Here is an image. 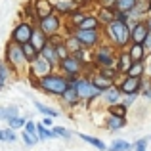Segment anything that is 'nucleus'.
Wrapping results in <instances>:
<instances>
[{"label":"nucleus","instance_id":"nucleus-36","mask_svg":"<svg viewBox=\"0 0 151 151\" xmlns=\"http://www.w3.org/2000/svg\"><path fill=\"white\" fill-rule=\"evenodd\" d=\"M130 149H132V145H130L128 142H124V140L113 142V144H111V147H109V151H130Z\"/></svg>","mask_w":151,"mask_h":151},{"label":"nucleus","instance_id":"nucleus-4","mask_svg":"<svg viewBox=\"0 0 151 151\" xmlns=\"http://www.w3.org/2000/svg\"><path fill=\"white\" fill-rule=\"evenodd\" d=\"M54 73V65L44 58V55L38 54L33 61L29 63V77H35V78H42L46 75Z\"/></svg>","mask_w":151,"mask_h":151},{"label":"nucleus","instance_id":"nucleus-27","mask_svg":"<svg viewBox=\"0 0 151 151\" xmlns=\"http://www.w3.org/2000/svg\"><path fill=\"white\" fill-rule=\"evenodd\" d=\"M136 2H138V0H117V4H115V10L130 14V12L134 10V6H136Z\"/></svg>","mask_w":151,"mask_h":151},{"label":"nucleus","instance_id":"nucleus-22","mask_svg":"<svg viewBox=\"0 0 151 151\" xmlns=\"http://www.w3.org/2000/svg\"><path fill=\"white\" fill-rule=\"evenodd\" d=\"M10 75H12V67L2 59V61H0V90H2L4 86L8 84V81H10Z\"/></svg>","mask_w":151,"mask_h":151},{"label":"nucleus","instance_id":"nucleus-30","mask_svg":"<svg viewBox=\"0 0 151 151\" xmlns=\"http://www.w3.org/2000/svg\"><path fill=\"white\" fill-rule=\"evenodd\" d=\"M21 48H23V54H25V58H27V61H29V63L33 61V59L37 58L38 54H40V52H38L33 44H31V42H25V44H21Z\"/></svg>","mask_w":151,"mask_h":151},{"label":"nucleus","instance_id":"nucleus-47","mask_svg":"<svg viewBox=\"0 0 151 151\" xmlns=\"http://www.w3.org/2000/svg\"><path fill=\"white\" fill-rule=\"evenodd\" d=\"M144 96L147 98V100H151V88H147V90H145V92H144Z\"/></svg>","mask_w":151,"mask_h":151},{"label":"nucleus","instance_id":"nucleus-23","mask_svg":"<svg viewBox=\"0 0 151 151\" xmlns=\"http://www.w3.org/2000/svg\"><path fill=\"white\" fill-rule=\"evenodd\" d=\"M98 19L101 23H107L109 25L111 21H115V8H107V6H101L100 14H98Z\"/></svg>","mask_w":151,"mask_h":151},{"label":"nucleus","instance_id":"nucleus-26","mask_svg":"<svg viewBox=\"0 0 151 151\" xmlns=\"http://www.w3.org/2000/svg\"><path fill=\"white\" fill-rule=\"evenodd\" d=\"M19 115V109L17 107H14V105H10V107H0V121H10L12 117H17Z\"/></svg>","mask_w":151,"mask_h":151},{"label":"nucleus","instance_id":"nucleus-20","mask_svg":"<svg viewBox=\"0 0 151 151\" xmlns=\"http://www.w3.org/2000/svg\"><path fill=\"white\" fill-rule=\"evenodd\" d=\"M105 126L109 130H119V128H122V126H126V119L109 113V117H107V121H105Z\"/></svg>","mask_w":151,"mask_h":151},{"label":"nucleus","instance_id":"nucleus-15","mask_svg":"<svg viewBox=\"0 0 151 151\" xmlns=\"http://www.w3.org/2000/svg\"><path fill=\"white\" fill-rule=\"evenodd\" d=\"M40 55H44V58L48 59V61H50L54 67H58V65H59V61H61V59H59V55H58V52H55L54 42H50V40H48V44H46L44 48L40 50Z\"/></svg>","mask_w":151,"mask_h":151},{"label":"nucleus","instance_id":"nucleus-6","mask_svg":"<svg viewBox=\"0 0 151 151\" xmlns=\"http://www.w3.org/2000/svg\"><path fill=\"white\" fill-rule=\"evenodd\" d=\"M73 84L77 86V92H78V96H81V100L92 101L94 98H98V96L101 94L100 90H98L96 86L92 84V81H86V78H77Z\"/></svg>","mask_w":151,"mask_h":151},{"label":"nucleus","instance_id":"nucleus-3","mask_svg":"<svg viewBox=\"0 0 151 151\" xmlns=\"http://www.w3.org/2000/svg\"><path fill=\"white\" fill-rule=\"evenodd\" d=\"M107 35L115 42V46H119V48H124V46H128V42H132V38H130V27L126 25V21H119V19L111 21L107 25Z\"/></svg>","mask_w":151,"mask_h":151},{"label":"nucleus","instance_id":"nucleus-38","mask_svg":"<svg viewBox=\"0 0 151 151\" xmlns=\"http://www.w3.org/2000/svg\"><path fill=\"white\" fill-rule=\"evenodd\" d=\"M25 122H27L25 119L17 115V117H12L10 121H8V126H10V128H14V130H17V128H23V126H25Z\"/></svg>","mask_w":151,"mask_h":151},{"label":"nucleus","instance_id":"nucleus-1","mask_svg":"<svg viewBox=\"0 0 151 151\" xmlns=\"http://www.w3.org/2000/svg\"><path fill=\"white\" fill-rule=\"evenodd\" d=\"M4 61H6L14 71H23L27 65H29L25 54H23L21 44H17V42H14V40H10L6 44V50H4Z\"/></svg>","mask_w":151,"mask_h":151},{"label":"nucleus","instance_id":"nucleus-41","mask_svg":"<svg viewBox=\"0 0 151 151\" xmlns=\"http://www.w3.org/2000/svg\"><path fill=\"white\" fill-rule=\"evenodd\" d=\"M21 138H23V142H25V145H27V147H33V145H35V144L38 142L37 138H33V136H31L29 132H25V130L21 132Z\"/></svg>","mask_w":151,"mask_h":151},{"label":"nucleus","instance_id":"nucleus-5","mask_svg":"<svg viewBox=\"0 0 151 151\" xmlns=\"http://www.w3.org/2000/svg\"><path fill=\"white\" fill-rule=\"evenodd\" d=\"M33 31H35V27L31 25L29 21H21V23H17V25L14 27L10 40L17 42V44H25V42L31 40V37H33Z\"/></svg>","mask_w":151,"mask_h":151},{"label":"nucleus","instance_id":"nucleus-33","mask_svg":"<svg viewBox=\"0 0 151 151\" xmlns=\"http://www.w3.org/2000/svg\"><path fill=\"white\" fill-rule=\"evenodd\" d=\"M35 107H37V109L40 111L42 115H46V117H59V111L52 109V107L44 105V103H40V101H35Z\"/></svg>","mask_w":151,"mask_h":151},{"label":"nucleus","instance_id":"nucleus-32","mask_svg":"<svg viewBox=\"0 0 151 151\" xmlns=\"http://www.w3.org/2000/svg\"><path fill=\"white\" fill-rule=\"evenodd\" d=\"M37 132H38V138L40 140H50V138H58L54 134V130H48V126L42 124V122H38L37 124Z\"/></svg>","mask_w":151,"mask_h":151},{"label":"nucleus","instance_id":"nucleus-12","mask_svg":"<svg viewBox=\"0 0 151 151\" xmlns=\"http://www.w3.org/2000/svg\"><path fill=\"white\" fill-rule=\"evenodd\" d=\"M119 88H121V92L126 94V96H128V94H138V90L142 88V77H130L128 75V77L121 82Z\"/></svg>","mask_w":151,"mask_h":151},{"label":"nucleus","instance_id":"nucleus-14","mask_svg":"<svg viewBox=\"0 0 151 151\" xmlns=\"http://www.w3.org/2000/svg\"><path fill=\"white\" fill-rule=\"evenodd\" d=\"M54 10L58 12V14H73L75 10H78V2L77 0H58V2H54Z\"/></svg>","mask_w":151,"mask_h":151},{"label":"nucleus","instance_id":"nucleus-19","mask_svg":"<svg viewBox=\"0 0 151 151\" xmlns=\"http://www.w3.org/2000/svg\"><path fill=\"white\" fill-rule=\"evenodd\" d=\"M119 65H117V69H119V73H128V69L132 67V58H130V54L128 52H122V54H119Z\"/></svg>","mask_w":151,"mask_h":151},{"label":"nucleus","instance_id":"nucleus-10","mask_svg":"<svg viewBox=\"0 0 151 151\" xmlns=\"http://www.w3.org/2000/svg\"><path fill=\"white\" fill-rule=\"evenodd\" d=\"M73 35L81 40V44L84 48H90V46H96L98 40H100V35H98V29H75Z\"/></svg>","mask_w":151,"mask_h":151},{"label":"nucleus","instance_id":"nucleus-24","mask_svg":"<svg viewBox=\"0 0 151 151\" xmlns=\"http://www.w3.org/2000/svg\"><path fill=\"white\" fill-rule=\"evenodd\" d=\"M63 42H65V46H67V50H69V54H75V52H78V50L84 48V46L81 44V40H78L75 35H69V37H67Z\"/></svg>","mask_w":151,"mask_h":151},{"label":"nucleus","instance_id":"nucleus-37","mask_svg":"<svg viewBox=\"0 0 151 151\" xmlns=\"http://www.w3.org/2000/svg\"><path fill=\"white\" fill-rule=\"evenodd\" d=\"M109 113L111 115H119V117H124L126 115V105L124 103H113V105H109Z\"/></svg>","mask_w":151,"mask_h":151},{"label":"nucleus","instance_id":"nucleus-46","mask_svg":"<svg viewBox=\"0 0 151 151\" xmlns=\"http://www.w3.org/2000/svg\"><path fill=\"white\" fill-rule=\"evenodd\" d=\"M42 124H46V126H52V117H44V121H42Z\"/></svg>","mask_w":151,"mask_h":151},{"label":"nucleus","instance_id":"nucleus-31","mask_svg":"<svg viewBox=\"0 0 151 151\" xmlns=\"http://www.w3.org/2000/svg\"><path fill=\"white\" fill-rule=\"evenodd\" d=\"M17 140V134H15V130L14 128H2L0 130V142H8V144H12V142H15Z\"/></svg>","mask_w":151,"mask_h":151},{"label":"nucleus","instance_id":"nucleus-13","mask_svg":"<svg viewBox=\"0 0 151 151\" xmlns=\"http://www.w3.org/2000/svg\"><path fill=\"white\" fill-rule=\"evenodd\" d=\"M33 6H35V12H37V17L38 19H42V17H46V15L54 14V4H52L50 0H35Z\"/></svg>","mask_w":151,"mask_h":151},{"label":"nucleus","instance_id":"nucleus-35","mask_svg":"<svg viewBox=\"0 0 151 151\" xmlns=\"http://www.w3.org/2000/svg\"><path fill=\"white\" fill-rule=\"evenodd\" d=\"M84 17H86V15L82 14V12L75 10L73 14H69V23H71V25L75 27V29H77V27H78V25H81V23H82V19H84Z\"/></svg>","mask_w":151,"mask_h":151},{"label":"nucleus","instance_id":"nucleus-21","mask_svg":"<svg viewBox=\"0 0 151 151\" xmlns=\"http://www.w3.org/2000/svg\"><path fill=\"white\" fill-rule=\"evenodd\" d=\"M90 81H92V84L96 86V88L100 90V92L107 90L109 86H113V81H111V78H107V77H103L101 73H100V75H96V77H92Z\"/></svg>","mask_w":151,"mask_h":151},{"label":"nucleus","instance_id":"nucleus-48","mask_svg":"<svg viewBox=\"0 0 151 151\" xmlns=\"http://www.w3.org/2000/svg\"><path fill=\"white\" fill-rule=\"evenodd\" d=\"M145 25H147V29H149V31H151V17H149V19H147V21H145Z\"/></svg>","mask_w":151,"mask_h":151},{"label":"nucleus","instance_id":"nucleus-39","mask_svg":"<svg viewBox=\"0 0 151 151\" xmlns=\"http://www.w3.org/2000/svg\"><path fill=\"white\" fill-rule=\"evenodd\" d=\"M23 130H25V132H29L33 138H37V140L40 142V138H38V132H37V122H35V121H27L25 126H23Z\"/></svg>","mask_w":151,"mask_h":151},{"label":"nucleus","instance_id":"nucleus-8","mask_svg":"<svg viewBox=\"0 0 151 151\" xmlns=\"http://www.w3.org/2000/svg\"><path fill=\"white\" fill-rule=\"evenodd\" d=\"M59 67H61V71L65 73V77H78L81 71H82V61L71 54V55H67L65 59L59 61Z\"/></svg>","mask_w":151,"mask_h":151},{"label":"nucleus","instance_id":"nucleus-45","mask_svg":"<svg viewBox=\"0 0 151 151\" xmlns=\"http://www.w3.org/2000/svg\"><path fill=\"white\" fill-rule=\"evenodd\" d=\"M144 48L145 50H151V31H149L147 37H145V40H144Z\"/></svg>","mask_w":151,"mask_h":151},{"label":"nucleus","instance_id":"nucleus-42","mask_svg":"<svg viewBox=\"0 0 151 151\" xmlns=\"http://www.w3.org/2000/svg\"><path fill=\"white\" fill-rule=\"evenodd\" d=\"M52 130H54V134H55V136L67 138V140H69V138L73 136V134H71V132H69V130H67V128H61V126H54V128H52Z\"/></svg>","mask_w":151,"mask_h":151},{"label":"nucleus","instance_id":"nucleus-43","mask_svg":"<svg viewBox=\"0 0 151 151\" xmlns=\"http://www.w3.org/2000/svg\"><path fill=\"white\" fill-rule=\"evenodd\" d=\"M145 145H147V140H145V138H142V140L136 142V145H134V151H145Z\"/></svg>","mask_w":151,"mask_h":151},{"label":"nucleus","instance_id":"nucleus-9","mask_svg":"<svg viewBox=\"0 0 151 151\" xmlns=\"http://www.w3.org/2000/svg\"><path fill=\"white\" fill-rule=\"evenodd\" d=\"M115 63V58H113V50L109 48V46H101V48L96 50V54H94V65L96 67H117L113 65Z\"/></svg>","mask_w":151,"mask_h":151},{"label":"nucleus","instance_id":"nucleus-25","mask_svg":"<svg viewBox=\"0 0 151 151\" xmlns=\"http://www.w3.org/2000/svg\"><path fill=\"white\" fill-rule=\"evenodd\" d=\"M128 54H130V58H132V61H142V59H144V55H145L144 44H134V42H132Z\"/></svg>","mask_w":151,"mask_h":151},{"label":"nucleus","instance_id":"nucleus-11","mask_svg":"<svg viewBox=\"0 0 151 151\" xmlns=\"http://www.w3.org/2000/svg\"><path fill=\"white\" fill-rule=\"evenodd\" d=\"M147 35H149V29H147V25H145V21H136L134 27L130 29V38H132L134 44H144Z\"/></svg>","mask_w":151,"mask_h":151},{"label":"nucleus","instance_id":"nucleus-16","mask_svg":"<svg viewBox=\"0 0 151 151\" xmlns=\"http://www.w3.org/2000/svg\"><path fill=\"white\" fill-rule=\"evenodd\" d=\"M31 44L35 46V48H37L38 52H40L42 48H44L46 44H48V35L46 33H42L40 29H38V27H35V31H33V37H31Z\"/></svg>","mask_w":151,"mask_h":151},{"label":"nucleus","instance_id":"nucleus-2","mask_svg":"<svg viewBox=\"0 0 151 151\" xmlns=\"http://www.w3.org/2000/svg\"><path fill=\"white\" fill-rule=\"evenodd\" d=\"M38 88L48 92V94H54V96H61V94L69 88V81H67V77H63V75L50 73V75H46V77L38 78Z\"/></svg>","mask_w":151,"mask_h":151},{"label":"nucleus","instance_id":"nucleus-28","mask_svg":"<svg viewBox=\"0 0 151 151\" xmlns=\"http://www.w3.org/2000/svg\"><path fill=\"white\" fill-rule=\"evenodd\" d=\"M78 138L81 140H84V142H88L90 145H94L96 149H100V151H105V144H103L101 140H98V138H94V136H88V134H78Z\"/></svg>","mask_w":151,"mask_h":151},{"label":"nucleus","instance_id":"nucleus-29","mask_svg":"<svg viewBox=\"0 0 151 151\" xmlns=\"http://www.w3.org/2000/svg\"><path fill=\"white\" fill-rule=\"evenodd\" d=\"M98 25H100V19H98V17H94V15H86L77 29H98Z\"/></svg>","mask_w":151,"mask_h":151},{"label":"nucleus","instance_id":"nucleus-17","mask_svg":"<svg viewBox=\"0 0 151 151\" xmlns=\"http://www.w3.org/2000/svg\"><path fill=\"white\" fill-rule=\"evenodd\" d=\"M61 100L65 101L67 105H75V103H78L81 96H78V92H77V86H75V84H69V88L61 94Z\"/></svg>","mask_w":151,"mask_h":151},{"label":"nucleus","instance_id":"nucleus-40","mask_svg":"<svg viewBox=\"0 0 151 151\" xmlns=\"http://www.w3.org/2000/svg\"><path fill=\"white\" fill-rule=\"evenodd\" d=\"M100 73L103 75V77H107V78H111V81H113V78L119 75V69H117V67H101Z\"/></svg>","mask_w":151,"mask_h":151},{"label":"nucleus","instance_id":"nucleus-34","mask_svg":"<svg viewBox=\"0 0 151 151\" xmlns=\"http://www.w3.org/2000/svg\"><path fill=\"white\" fill-rule=\"evenodd\" d=\"M144 71H145L144 63H142V61H134L132 67L128 69V73H126V75H130V77H142V75H144Z\"/></svg>","mask_w":151,"mask_h":151},{"label":"nucleus","instance_id":"nucleus-7","mask_svg":"<svg viewBox=\"0 0 151 151\" xmlns=\"http://www.w3.org/2000/svg\"><path fill=\"white\" fill-rule=\"evenodd\" d=\"M59 27H61V17H59V14H50V15H46V17L38 19V29L48 35V38L58 33Z\"/></svg>","mask_w":151,"mask_h":151},{"label":"nucleus","instance_id":"nucleus-44","mask_svg":"<svg viewBox=\"0 0 151 151\" xmlns=\"http://www.w3.org/2000/svg\"><path fill=\"white\" fill-rule=\"evenodd\" d=\"M101 6H107V8H115V4H117V0H100Z\"/></svg>","mask_w":151,"mask_h":151},{"label":"nucleus","instance_id":"nucleus-18","mask_svg":"<svg viewBox=\"0 0 151 151\" xmlns=\"http://www.w3.org/2000/svg\"><path fill=\"white\" fill-rule=\"evenodd\" d=\"M121 88L119 86H109L107 90H103V96H105V101L109 103V105H113V103H119L121 101Z\"/></svg>","mask_w":151,"mask_h":151}]
</instances>
